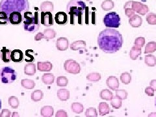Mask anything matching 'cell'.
I'll list each match as a JSON object with an SVG mask.
<instances>
[{
    "label": "cell",
    "instance_id": "1",
    "mask_svg": "<svg viewBox=\"0 0 156 117\" xmlns=\"http://www.w3.org/2000/svg\"><path fill=\"white\" fill-rule=\"evenodd\" d=\"M98 44L100 50L106 53H114L120 50L123 44L121 33L114 29L107 28L98 37Z\"/></svg>",
    "mask_w": 156,
    "mask_h": 117
},
{
    "label": "cell",
    "instance_id": "2",
    "mask_svg": "<svg viewBox=\"0 0 156 117\" xmlns=\"http://www.w3.org/2000/svg\"><path fill=\"white\" fill-rule=\"evenodd\" d=\"M29 9L28 0H2L0 2V11L6 12L9 16L12 12L24 13Z\"/></svg>",
    "mask_w": 156,
    "mask_h": 117
},
{
    "label": "cell",
    "instance_id": "3",
    "mask_svg": "<svg viewBox=\"0 0 156 117\" xmlns=\"http://www.w3.org/2000/svg\"><path fill=\"white\" fill-rule=\"evenodd\" d=\"M86 4L82 0H70L66 5V11L70 15V23L74 25V17L81 20L86 9Z\"/></svg>",
    "mask_w": 156,
    "mask_h": 117
},
{
    "label": "cell",
    "instance_id": "4",
    "mask_svg": "<svg viewBox=\"0 0 156 117\" xmlns=\"http://www.w3.org/2000/svg\"><path fill=\"white\" fill-rule=\"evenodd\" d=\"M23 17L25 19L23 21L24 30L30 33H35L38 30L41 21L39 20L37 11L35 12L34 15H33L31 12L26 11L23 13Z\"/></svg>",
    "mask_w": 156,
    "mask_h": 117
},
{
    "label": "cell",
    "instance_id": "5",
    "mask_svg": "<svg viewBox=\"0 0 156 117\" xmlns=\"http://www.w3.org/2000/svg\"><path fill=\"white\" fill-rule=\"evenodd\" d=\"M16 72L13 68L5 66L0 69V81L3 83H12L16 80Z\"/></svg>",
    "mask_w": 156,
    "mask_h": 117
},
{
    "label": "cell",
    "instance_id": "6",
    "mask_svg": "<svg viewBox=\"0 0 156 117\" xmlns=\"http://www.w3.org/2000/svg\"><path fill=\"white\" fill-rule=\"evenodd\" d=\"M103 22L107 28H118L120 26V18L116 12H111L105 14Z\"/></svg>",
    "mask_w": 156,
    "mask_h": 117
},
{
    "label": "cell",
    "instance_id": "7",
    "mask_svg": "<svg viewBox=\"0 0 156 117\" xmlns=\"http://www.w3.org/2000/svg\"><path fill=\"white\" fill-rule=\"evenodd\" d=\"M130 8L133 9L136 12H137L139 14H140L142 16H144L148 12L149 9L148 7L145 4L141 3L139 2H134V1H129L127 2L124 5V9Z\"/></svg>",
    "mask_w": 156,
    "mask_h": 117
},
{
    "label": "cell",
    "instance_id": "8",
    "mask_svg": "<svg viewBox=\"0 0 156 117\" xmlns=\"http://www.w3.org/2000/svg\"><path fill=\"white\" fill-rule=\"evenodd\" d=\"M64 68L66 72L77 74L81 72V66L79 63L73 59L66 60L64 63Z\"/></svg>",
    "mask_w": 156,
    "mask_h": 117
},
{
    "label": "cell",
    "instance_id": "9",
    "mask_svg": "<svg viewBox=\"0 0 156 117\" xmlns=\"http://www.w3.org/2000/svg\"><path fill=\"white\" fill-rule=\"evenodd\" d=\"M41 23L46 27H50L53 25V17L51 12H41Z\"/></svg>",
    "mask_w": 156,
    "mask_h": 117
},
{
    "label": "cell",
    "instance_id": "10",
    "mask_svg": "<svg viewBox=\"0 0 156 117\" xmlns=\"http://www.w3.org/2000/svg\"><path fill=\"white\" fill-rule=\"evenodd\" d=\"M23 20V17L21 12H12L9 15L10 23L12 25H19Z\"/></svg>",
    "mask_w": 156,
    "mask_h": 117
},
{
    "label": "cell",
    "instance_id": "11",
    "mask_svg": "<svg viewBox=\"0 0 156 117\" xmlns=\"http://www.w3.org/2000/svg\"><path fill=\"white\" fill-rule=\"evenodd\" d=\"M69 46V41L65 37H60L57 38L56 41V47L58 50L65 51Z\"/></svg>",
    "mask_w": 156,
    "mask_h": 117
},
{
    "label": "cell",
    "instance_id": "12",
    "mask_svg": "<svg viewBox=\"0 0 156 117\" xmlns=\"http://www.w3.org/2000/svg\"><path fill=\"white\" fill-rule=\"evenodd\" d=\"M106 84L111 90H116L119 87V81L116 77L109 76L106 80Z\"/></svg>",
    "mask_w": 156,
    "mask_h": 117
},
{
    "label": "cell",
    "instance_id": "13",
    "mask_svg": "<svg viewBox=\"0 0 156 117\" xmlns=\"http://www.w3.org/2000/svg\"><path fill=\"white\" fill-rule=\"evenodd\" d=\"M55 20L58 25H65L68 23V15L65 12H58L55 14Z\"/></svg>",
    "mask_w": 156,
    "mask_h": 117
},
{
    "label": "cell",
    "instance_id": "14",
    "mask_svg": "<svg viewBox=\"0 0 156 117\" xmlns=\"http://www.w3.org/2000/svg\"><path fill=\"white\" fill-rule=\"evenodd\" d=\"M53 68L52 63L50 61L37 62V69L40 72H50Z\"/></svg>",
    "mask_w": 156,
    "mask_h": 117
},
{
    "label": "cell",
    "instance_id": "15",
    "mask_svg": "<svg viewBox=\"0 0 156 117\" xmlns=\"http://www.w3.org/2000/svg\"><path fill=\"white\" fill-rule=\"evenodd\" d=\"M143 23V19L138 14H134L133 16L129 18V25L133 27H139Z\"/></svg>",
    "mask_w": 156,
    "mask_h": 117
},
{
    "label": "cell",
    "instance_id": "16",
    "mask_svg": "<svg viewBox=\"0 0 156 117\" xmlns=\"http://www.w3.org/2000/svg\"><path fill=\"white\" fill-rule=\"evenodd\" d=\"M23 59V53L20 50H14L11 51V60L14 62H21Z\"/></svg>",
    "mask_w": 156,
    "mask_h": 117
},
{
    "label": "cell",
    "instance_id": "17",
    "mask_svg": "<svg viewBox=\"0 0 156 117\" xmlns=\"http://www.w3.org/2000/svg\"><path fill=\"white\" fill-rule=\"evenodd\" d=\"M36 73V65L32 62H29L24 66V74L27 76H34Z\"/></svg>",
    "mask_w": 156,
    "mask_h": 117
},
{
    "label": "cell",
    "instance_id": "18",
    "mask_svg": "<svg viewBox=\"0 0 156 117\" xmlns=\"http://www.w3.org/2000/svg\"><path fill=\"white\" fill-rule=\"evenodd\" d=\"M1 58L3 62L9 63L11 60V51L5 47H3L1 50Z\"/></svg>",
    "mask_w": 156,
    "mask_h": 117
},
{
    "label": "cell",
    "instance_id": "19",
    "mask_svg": "<svg viewBox=\"0 0 156 117\" xmlns=\"http://www.w3.org/2000/svg\"><path fill=\"white\" fill-rule=\"evenodd\" d=\"M70 49L73 51H77L81 49H86V42L84 41H76L70 44Z\"/></svg>",
    "mask_w": 156,
    "mask_h": 117
},
{
    "label": "cell",
    "instance_id": "20",
    "mask_svg": "<svg viewBox=\"0 0 156 117\" xmlns=\"http://www.w3.org/2000/svg\"><path fill=\"white\" fill-rule=\"evenodd\" d=\"M53 113H54L53 107L50 105L43 107L41 109V115L42 116L51 117L53 116Z\"/></svg>",
    "mask_w": 156,
    "mask_h": 117
},
{
    "label": "cell",
    "instance_id": "21",
    "mask_svg": "<svg viewBox=\"0 0 156 117\" xmlns=\"http://www.w3.org/2000/svg\"><path fill=\"white\" fill-rule=\"evenodd\" d=\"M57 97L61 101H66L70 98V91L66 89H61L57 90Z\"/></svg>",
    "mask_w": 156,
    "mask_h": 117
},
{
    "label": "cell",
    "instance_id": "22",
    "mask_svg": "<svg viewBox=\"0 0 156 117\" xmlns=\"http://www.w3.org/2000/svg\"><path fill=\"white\" fill-rule=\"evenodd\" d=\"M40 9L41 12H53L54 9V5L51 2H44L41 4Z\"/></svg>",
    "mask_w": 156,
    "mask_h": 117
},
{
    "label": "cell",
    "instance_id": "23",
    "mask_svg": "<svg viewBox=\"0 0 156 117\" xmlns=\"http://www.w3.org/2000/svg\"><path fill=\"white\" fill-rule=\"evenodd\" d=\"M98 110L100 116H104L109 113L110 108L108 104L105 102H101L98 105Z\"/></svg>",
    "mask_w": 156,
    "mask_h": 117
},
{
    "label": "cell",
    "instance_id": "24",
    "mask_svg": "<svg viewBox=\"0 0 156 117\" xmlns=\"http://www.w3.org/2000/svg\"><path fill=\"white\" fill-rule=\"evenodd\" d=\"M54 81L55 76L51 73H46L42 77V81L46 85H51Z\"/></svg>",
    "mask_w": 156,
    "mask_h": 117
},
{
    "label": "cell",
    "instance_id": "25",
    "mask_svg": "<svg viewBox=\"0 0 156 117\" xmlns=\"http://www.w3.org/2000/svg\"><path fill=\"white\" fill-rule=\"evenodd\" d=\"M141 48L137 47V46H133L131 48V50L129 52V56L130 58L132 60H136L140 55H141Z\"/></svg>",
    "mask_w": 156,
    "mask_h": 117
},
{
    "label": "cell",
    "instance_id": "26",
    "mask_svg": "<svg viewBox=\"0 0 156 117\" xmlns=\"http://www.w3.org/2000/svg\"><path fill=\"white\" fill-rule=\"evenodd\" d=\"M43 35L44 37V39H46L47 41H49L50 40V39L54 38L56 37L57 33L54 29H46L43 31Z\"/></svg>",
    "mask_w": 156,
    "mask_h": 117
},
{
    "label": "cell",
    "instance_id": "27",
    "mask_svg": "<svg viewBox=\"0 0 156 117\" xmlns=\"http://www.w3.org/2000/svg\"><path fill=\"white\" fill-rule=\"evenodd\" d=\"M101 9L105 11H108L115 7V3L112 0H105L101 3Z\"/></svg>",
    "mask_w": 156,
    "mask_h": 117
},
{
    "label": "cell",
    "instance_id": "28",
    "mask_svg": "<svg viewBox=\"0 0 156 117\" xmlns=\"http://www.w3.org/2000/svg\"><path fill=\"white\" fill-rule=\"evenodd\" d=\"M100 97L102 100H111L113 97V92L109 89H104L102 90L100 93Z\"/></svg>",
    "mask_w": 156,
    "mask_h": 117
},
{
    "label": "cell",
    "instance_id": "29",
    "mask_svg": "<svg viewBox=\"0 0 156 117\" xmlns=\"http://www.w3.org/2000/svg\"><path fill=\"white\" fill-rule=\"evenodd\" d=\"M144 62L148 66L154 67L156 65V57L153 55H146L144 57Z\"/></svg>",
    "mask_w": 156,
    "mask_h": 117
},
{
    "label": "cell",
    "instance_id": "30",
    "mask_svg": "<svg viewBox=\"0 0 156 117\" xmlns=\"http://www.w3.org/2000/svg\"><path fill=\"white\" fill-rule=\"evenodd\" d=\"M43 96H44V93L41 90H35V91H33L32 92L31 95V100L33 101H35V102L41 101L43 98Z\"/></svg>",
    "mask_w": 156,
    "mask_h": 117
},
{
    "label": "cell",
    "instance_id": "31",
    "mask_svg": "<svg viewBox=\"0 0 156 117\" xmlns=\"http://www.w3.org/2000/svg\"><path fill=\"white\" fill-rule=\"evenodd\" d=\"M71 108L72 111L76 114L82 113L84 110V107L83 104H81V103H77V102L73 103L71 105Z\"/></svg>",
    "mask_w": 156,
    "mask_h": 117
},
{
    "label": "cell",
    "instance_id": "32",
    "mask_svg": "<svg viewBox=\"0 0 156 117\" xmlns=\"http://www.w3.org/2000/svg\"><path fill=\"white\" fill-rule=\"evenodd\" d=\"M21 85L26 89H33L35 86V83L33 80L26 79L21 81Z\"/></svg>",
    "mask_w": 156,
    "mask_h": 117
},
{
    "label": "cell",
    "instance_id": "33",
    "mask_svg": "<svg viewBox=\"0 0 156 117\" xmlns=\"http://www.w3.org/2000/svg\"><path fill=\"white\" fill-rule=\"evenodd\" d=\"M101 74L98 72H92L87 76V80L90 82H98L101 80Z\"/></svg>",
    "mask_w": 156,
    "mask_h": 117
},
{
    "label": "cell",
    "instance_id": "34",
    "mask_svg": "<svg viewBox=\"0 0 156 117\" xmlns=\"http://www.w3.org/2000/svg\"><path fill=\"white\" fill-rule=\"evenodd\" d=\"M111 104L113 106V108L116 109H119L122 107V100L120 98H119V97H117L116 96L115 97H113V98L111 100Z\"/></svg>",
    "mask_w": 156,
    "mask_h": 117
},
{
    "label": "cell",
    "instance_id": "35",
    "mask_svg": "<svg viewBox=\"0 0 156 117\" xmlns=\"http://www.w3.org/2000/svg\"><path fill=\"white\" fill-rule=\"evenodd\" d=\"M9 105L11 106L12 109H17L19 106V100L16 96H10L9 98Z\"/></svg>",
    "mask_w": 156,
    "mask_h": 117
},
{
    "label": "cell",
    "instance_id": "36",
    "mask_svg": "<svg viewBox=\"0 0 156 117\" xmlns=\"http://www.w3.org/2000/svg\"><path fill=\"white\" fill-rule=\"evenodd\" d=\"M120 80L123 84L128 85L131 81V75L128 72H124L121 74Z\"/></svg>",
    "mask_w": 156,
    "mask_h": 117
},
{
    "label": "cell",
    "instance_id": "37",
    "mask_svg": "<svg viewBox=\"0 0 156 117\" xmlns=\"http://www.w3.org/2000/svg\"><path fill=\"white\" fill-rule=\"evenodd\" d=\"M156 51V42H150L146 46L144 53H152Z\"/></svg>",
    "mask_w": 156,
    "mask_h": 117
},
{
    "label": "cell",
    "instance_id": "38",
    "mask_svg": "<svg viewBox=\"0 0 156 117\" xmlns=\"http://www.w3.org/2000/svg\"><path fill=\"white\" fill-rule=\"evenodd\" d=\"M10 23L9 16L7 14L3 11H0V25H7Z\"/></svg>",
    "mask_w": 156,
    "mask_h": 117
},
{
    "label": "cell",
    "instance_id": "39",
    "mask_svg": "<svg viewBox=\"0 0 156 117\" xmlns=\"http://www.w3.org/2000/svg\"><path fill=\"white\" fill-rule=\"evenodd\" d=\"M146 22L150 25H156V14L154 12H149L146 17Z\"/></svg>",
    "mask_w": 156,
    "mask_h": 117
},
{
    "label": "cell",
    "instance_id": "40",
    "mask_svg": "<svg viewBox=\"0 0 156 117\" xmlns=\"http://www.w3.org/2000/svg\"><path fill=\"white\" fill-rule=\"evenodd\" d=\"M68 83V80L65 76H59L57 79V85L58 87H66Z\"/></svg>",
    "mask_w": 156,
    "mask_h": 117
},
{
    "label": "cell",
    "instance_id": "41",
    "mask_svg": "<svg viewBox=\"0 0 156 117\" xmlns=\"http://www.w3.org/2000/svg\"><path fill=\"white\" fill-rule=\"evenodd\" d=\"M116 96L121 100H126L128 98V92L124 89H117L116 90Z\"/></svg>",
    "mask_w": 156,
    "mask_h": 117
},
{
    "label": "cell",
    "instance_id": "42",
    "mask_svg": "<svg viewBox=\"0 0 156 117\" xmlns=\"http://www.w3.org/2000/svg\"><path fill=\"white\" fill-rule=\"evenodd\" d=\"M34 51L33 50H27L26 51V58L25 61L27 62H33L35 61V58L34 57L33 55H31V53L33 52Z\"/></svg>",
    "mask_w": 156,
    "mask_h": 117
},
{
    "label": "cell",
    "instance_id": "43",
    "mask_svg": "<svg viewBox=\"0 0 156 117\" xmlns=\"http://www.w3.org/2000/svg\"><path fill=\"white\" fill-rule=\"evenodd\" d=\"M85 116L87 117H94L97 116L98 113L96 109L93 107H90V108L87 109L85 112Z\"/></svg>",
    "mask_w": 156,
    "mask_h": 117
},
{
    "label": "cell",
    "instance_id": "44",
    "mask_svg": "<svg viewBox=\"0 0 156 117\" xmlns=\"http://www.w3.org/2000/svg\"><path fill=\"white\" fill-rule=\"evenodd\" d=\"M135 46L139 48H142L145 44V38L144 37H138L135 41Z\"/></svg>",
    "mask_w": 156,
    "mask_h": 117
},
{
    "label": "cell",
    "instance_id": "45",
    "mask_svg": "<svg viewBox=\"0 0 156 117\" xmlns=\"http://www.w3.org/2000/svg\"><path fill=\"white\" fill-rule=\"evenodd\" d=\"M11 111L7 109H4L0 113V117H9L11 116Z\"/></svg>",
    "mask_w": 156,
    "mask_h": 117
},
{
    "label": "cell",
    "instance_id": "46",
    "mask_svg": "<svg viewBox=\"0 0 156 117\" xmlns=\"http://www.w3.org/2000/svg\"><path fill=\"white\" fill-rule=\"evenodd\" d=\"M154 90L152 87H148L146 88L145 89V92L146 94H147L149 96H154Z\"/></svg>",
    "mask_w": 156,
    "mask_h": 117
},
{
    "label": "cell",
    "instance_id": "47",
    "mask_svg": "<svg viewBox=\"0 0 156 117\" xmlns=\"http://www.w3.org/2000/svg\"><path fill=\"white\" fill-rule=\"evenodd\" d=\"M125 14L126 15L128 16V18H130L132 16H133L135 12L133 11V9H131L130 8H128V9H125Z\"/></svg>",
    "mask_w": 156,
    "mask_h": 117
},
{
    "label": "cell",
    "instance_id": "48",
    "mask_svg": "<svg viewBox=\"0 0 156 117\" xmlns=\"http://www.w3.org/2000/svg\"><path fill=\"white\" fill-rule=\"evenodd\" d=\"M55 116L56 117H62V116H64V117H66L68 116V113L66 112L64 110H58L57 111V113L55 114Z\"/></svg>",
    "mask_w": 156,
    "mask_h": 117
},
{
    "label": "cell",
    "instance_id": "49",
    "mask_svg": "<svg viewBox=\"0 0 156 117\" xmlns=\"http://www.w3.org/2000/svg\"><path fill=\"white\" fill-rule=\"evenodd\" d=\"M44 38V35H43V33H37V35H35V40L36 41H39L42 40V39Z\"/></svg>",
    "mask_w": 156,
    "mask_h": 117
},
{
    "label": "cell",
    "instance_id": "50",
    "mask_svg": "<svg viewBox=\"0 0 156 117\" xmlns=\"http://www.w3.org/2000/svg\"><path fill=\"white\" fill-rule=\"evenodd\" d=\"M150 85L152 87L154 90H156V80H153L150 82Z\"/></svg>",
    "mask_w": 156,
    "mask_h": 117
},
{
    "label": "cell",
    "instance_id": "51",
    "mask_svg": "<svg viewBox=\"0 0 156 117\" xmlns=\"http://www.w3.org/2000/svg\"><path fill=\"white\" fill-rule=\"evenodd\" d=\"M12 116H20V115L18 114L17 112H14V113L12 115Z\"/></svg>",
    "mask_w": 156,
    "mask_h": 117
},
{
    "label": "cell",
    "instance_id": "52",
    "mask_svg": "<svg viewBox=\"0 0 156 117\" xmlns=\"http://www.w3.org/2000/svg\"><path fill=\"white\" fill-rule=\"evenodd\" d=\"M148 116H156V113H152L148 115Z\"/></svg>",
    "mask_w": 156,
    "mask_h": 117
},
{
    "label": "cell",
    "instance_id": "53",
    "mask_svg": "<svg viewBox=\"0 0 156 117\" xmlns=\"http://www.w3.org/2000/svg\"><path fill=\"white\" fill-rule=\"evenodd\" d=\"M1 108H2V100L0 99V109H1Z\"/></svg>",
    "mask_w": 156,
    "mask_h": 117
},
{
    "label": "cell",
    "instance_id": "54",
    "mask_svg": "<svg viewBox=\"0 0 156 117\" xmlns=\"http://www.w3.org/2000/svg\"><path fill=\"white\" fill-rule=\"evenodd\" d=\"M155 105L156 107V98H155Z\"/></svg>",
    "mask_w": 156,
    "mask_h": 117
},
{
    "label": "cell",
    "instance_id": "55",
    "mask_svg": "<svg viewBox=\"0 0 156 117\" xmlns=\"http://www.w3.org/2000/svg\"><path fill=\"white\" fill-rule=\"evenodd\" d=\"M85 1H87V2H89V1H91V0H85Z\"/></svg>",
    "mask_w": 156,
    "mask_h": 117
},
{
    "label": "cell",
    "instance_id": "56",
    "mask_svg": "<svg viewBox=\"0 0 156 117\" xmlns=\"http://www.w3.org/2000/svg\"><path fill=\"white\" fill-rule=\"evenodd\" d=\"M0 58H1V51H0Z\"/></svg>",
    "mask_w": 156,
    "mask_h": 117
}]
</instances>
